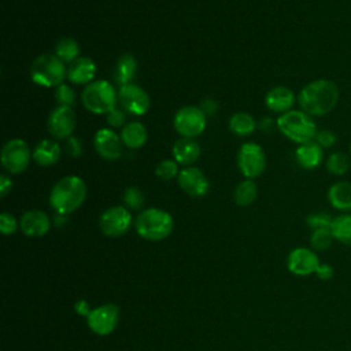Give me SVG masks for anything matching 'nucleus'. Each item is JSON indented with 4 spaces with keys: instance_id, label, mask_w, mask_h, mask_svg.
<instances>
[{
    "instance_id": "27",
    "label": "nucleus",
    "mask_w": 351,
    "mask_h": 351,
    "mask_svg": "<svg viewBox=\"0 0 351 351\" xmlns=\"http://www.w3.org/2000/svg\"><path fill=\"white\" fill-rule=\"evenodd\" d=\"M256 128V122L248 112H236L229 119V129L237 136H250Z\"/></svg>"
},
{
    "instance_id": "18",
    "label": "nucleus",
    "mask_w": 351,
    "mask_h": 351,
    "mask_svg": "<svg viewBox=\"0 0 351 351\" xmlns=\"http://www.w3.org/2000/svg\"><path fill=\"white\" fill-rule=\"evenodd\" d=\"M295 101H298V96H295L293 90L287 86H274L265 96L266 107L278 114L292 110Z\"/></svg>"
},
{
    "instance_id": "6",
    "label": "nucleus",
    "mask_w": 351,
    "mask_h": 351,
    "mask_svg": "<svg viewBox=\"0 0 351 351\" xmlns=\"http://www.w3.org/2000/svg\"><path fill=\"white\" fill-rule=\"evenodd\" d=\"M81 101L88 111L107 115L117 108L118 92L107 80H95L84 88Z\"/></svg>"
},
{
    "instance_id": "42",
    "label": "nucleus",
    "mask_w": 351,
    "mask_h": 351,
    "mask_svg": "<svg viewBox=\"0 0 351 351\" xmlns=\"http://www.w3.org/2000/svg\"><path fill=\"white\" fill-rule=\"evenodd\" d=\"M12 188V181L8 176L1 174L0 176V196H5L8 193V191Z\"/></svg>"
},
{
    "instance_id": "22",
    "label": "nucleus",
    "mask_w": 351,
    "mask_h": 351,
    "mask_svg": "<svg viewBox=\"0 0 351 351\" xmlns=\"http://www.w3.org/2000/svg\"><path fill=\"white\" fill-rule=\"evenodd\" d=\"M328 200L330 206L339 211H351V182L350 181H336L328 189Z\"/></svg>"
},
{
    "instance_id": "12",
    "label": "nucleus",
    "mask_w": 351,
    "mask_h": 351,
    "mask_svg": "<svg viewBox=\"0 0 351 351\" xmlns=\"http://www.w3.org/2000/svg\"><path fill=\"white\" fill-rule=\"evenodd\" d=\"M77 125V118L73 107L58 106L48 117V132L58 140L71 137Z\"/></svg>"
},
{
    "instance_id": "3",
    "label": "nucleus",
    "mask_w": 351,
    "mask_h": 351,
    "mask_svg": "<svg viewBox=\"0 0 351 351\" xmlns=\"http://www.w3.org/2000/svg\"><path fill=\"white\" fill-rule=\"evenodd\" d=\"M277 129L291 141L303 144L315 138L317 123L311 115L303 110H289L276 121Z\"/></svg>"
},
{
    "instance_id": "44",
    "label": "nucleus",
    "mask_w": 351,
    "mask_h": 351,
    "mask_svg": "<svg viewBox=\"0 0 351 351\" xmlns=\"http://www.w3.org/2000/svg\"><path fill=\"white\" fill-rule=\"evenodd\" d=\"M53 221H55L56 225L60 226L62 223L66 222V214H59V213H56V215L53 217Z\"/></svg>"
},
{
    "instance_id": "24",
    "label": "nucleus",
    "mask_w": 351,
    "mask_h": 351,
    "mask_svg": "<svg viewBox=\"0 0 351 351\" xmlns=\"http://www.w3.org/2000/svg\"><path fill=\"white\" fill-rule=\"evenodd\" d=\"M148 138V132L145 126L138 121H132L125 123L121 129V140L123 145L130 149L141 148Z\"/></svg>"
},
{
    "instance_id": "32",
    "label": "nucleus",
    "mask_w": 351,
    "mask_h": 351,
    "mask_svg": "<svg viewBox=\"0 0 351 351\" xmlns=\"http://www.w3.org/2000/svg\"><path fill=\"white\" fill-rule=\"evenodd\" d=\"M178 163L173 159H163L159 162V165L155 169V174L163 180V181H170L176 177H178Z\"/></svg>"
},
{
    "instance_id": "23",
    "label": "nucleus",
    "mask_w": 351,
    "mask_h": 351,
    "mask_svg": "<svg viewBox=\"0 0 351 351\" xmlns=\"http://www.w3.org/2000/svg\"><path fill=\"white\" fill-rule=\"evenodd\" d=\"M60 145L52 138H44L34 147L33 160L40 166H52L60 159Z\"/></svg>"
},
{
    "instance_id": "26",
    "label": "nucleus",
    "mask_w": 351,
    "mask_h": 351,
    "mask_svg": "<svg viewBox=\"0 0 351 351\" xmlns=\"http://www.w3.org/2000/svg\"><path fill=\"white\" fill-rule=\"evenodd\" d=\"M330 232L335 240L340 241L341 244L351 245V214L344 213L333 218Z\"/></svg>"
},
{
    "instance_id": "45",
    "label": "nucleus",
    "mask_w": 351,
    "mask_h": 351,
    "mask_svg": "<svg viewBox=\"0 0 351 351\" xmlns=\"http://www.w3.org/2000/svg\"><path fill=\"white\" fill-rule=\"evenodd\" d=\"M348 155H350V158H351V143H350V147H348Z\"/></svg>"
},
{
    "instance_id": "43",
    "label": "nucleus",
    "mask_w": 351,
    "mask_h": 351,
    "mask_svg": "<svg viewBox=\"0 0 351 351\" xmlns=\"http://www.w3.org/2000/svg\"><path fill=\"white\" fill-rule=\"evenodd\" d=\"M75 311L78 313V314H81V315H89V313H90V310H89V304L85 302V300H80V302H77L75 303Z\"/></svg>"
},
{
    "instance_id": "35",
    "label": "nucleus",
    "mask_w": 351,
    "mask_h": 351,
    "mask_svg": "<svg viewBox=\"0 0 351 351\" xmlns=\"http://www.w3.org/2000/svg\"><path fill=\"white\" fill-rule=\"evenodd\" d=\"M307 225L314 230V229H330L332 222H333V217H330L328 213H311L307 218H306Z\"/></svg>"
},
{
    "instance_id": "7",
    "label": "nucleus",
    "mask_w": 351,
    "mask_h": 351,
    "mask_svg": "<svg viewBox=\"0 0 351 351\" xmlns=\"http://www.w3.org/2000/svg\"><path fill=\"white\" fill-rule=\"evenodd\" d=\"M32 156L33 155L26 141L22 138H12L3 145L0 162L8 173L21 174L29 167Z\"/></svg>"
},
{
    "instance_id": "15",
    "label": "nucleus",
    "mask_w": 351,
    "mask_h": 351,
    "mask_svg": "<svg viewBox=\"0 0 351 351\" xmlns=\"http://www.w3.org/2000/svg\"><path fill=\"white\" fill-rule=\"evenodd\" d=\"M122 140L114 130L108 128L99 129L93 137L96 152L106 160H117L122 155Z\"/></svg>"
},
{
    "instance_id": "14",
    "label": "nucleus",
    "mask_w": 351,
    "mask_h": 351,
    "mask_svg": "<svg viewBox=\"0 0 351 351\" xmlns=\"http://www.w3.org/2000/svg\"><path fill=\"white\" fill-rule=\"evenodd\" d=\"M180 188L192 197H202L208 192L210 182L206 174L197 167H185L177 177Z\"/></svg>"
},
{
    "instance_id": "9",
    "label": "nucleus",
    "mask_w": 351,
    "mask_h": 351,
    "mask_svg": "<svg viewBox=\"0 0 351 351\" xmlns=\"http://www.w3.org/2000/svg\"><path fill=\"white\" fill-rule=\"evenodd\" d=\"M237 166L245 178L254 180L262 176L266 169V155L263 148L252 141L241 144L237 152Z\"/></svg>"
},
{
    "instance_id": "5",
    "label": "nucleus",
    "mask_w": 351,
    "mask_h": 351,
    "mask_svg": "<svg viewBox=\"0 0 351 351\" xmlns=\"http://www.w3.org/2000/svg\"><path fill=\"white\" fill-rule=\"evenodd\" d=\"M67 77L66 63L55 53L37 56L30 66V78L34 84L45 88H58Z\"/></svg>"
},
{
    "instance_id": "28",
    "label": "nucleus",
    "mask_w": 351,
    "mask_h": 351,
    "mask_svg": "<svg viewBox=\"0 0 351 351\" xmlns=\"http://www.w3.org/2000/svg\"><path fill=\"white\" fill-rule=\"evenodd\" d=\"M256 196H258V186L250 178H245L244 181L237 184L234 189V202L237 206H241V207L252 204L256 200Z\"/></svg>"
},
{
    "instance_id": "29",
    "label": "nucleus",
    "mask_w": 351,
    "mask_h": 351,
    "mask_svg": "<svg viewBox=\"0 0 351 351\" xmlns=\"http://www.w3.org/2000/svg\"><path fill=\"white\" fill-rule=\"evenodd\" d=\"M350 166H351L350 155L341 151L332 152L325 160V167L328 173L332 176H344L350 170Z\"/></svg>"
},
{
    "instance_id": "25",
    "label": "nucleus",
    "mask_w": 351,
    "mask_h": 351,
    "mask_svg": "<svg viewBox=\"0 0 351 351\" xmlns=\"http://www.w3.org/2000/svg\"><path fill=\"white\" fill-rule=\"evenodd\" d=\"M137 71V60L132 53H123L118 58L115 70H114V80L121 85L130 84Z\"/></svg>"
},
{
    "instance_id": "38",
    "label": "nucleus",
    "mask_w": 351,
    "mask_h": 351,
    "mask_svg": "<svg viewBox=\"0 0 351 351\" xmlns=\"http://www.w3.org/2000/svg\"><path fill=\"white\" fill-rule=\"evenodd\" d=\"M106 119H107V123L112 128H121V126H125V121H126V115L123 111L115 108L112 110L111 112H108L106 115Z\"/></svg>"
},
{
    "instance_id": "10",
    "label": "nucleus",
    "mask_w": 351,
    "mask_h": 351,
    "mask_svg": "<svg viewBox=\"0 0 351 351\" xmlns=\"http://www.w3.org/2000/svg\"><path fill=\"white\" fill-rule=\"evenodd\" d=\"M99 226L106 236H122L132 226V214L123 206H112L100 215Z\"/></svg>"
},
{
    "instance_id": "21",
    "label": "nucleus",
    "mask_w": 351,
    "mask_h": 351,
    "mask_svg": "<svg viewBox=\"0 0 351 351\" xmlns=\"http://www.w3.org/2000/svg\"><path fill=\"white\" fill-rule=\"evenodd\" d=\"M173 158L177 163L188 166L197 160L200 156V145L195 138L189 137H180L171 149Z\"/></svg>"
},
{
    "instance_id": "11",
    "label": "nucleus",
    "mask_w": 351,
    "mask_h": 351,
    "mask_svg": "<svg viewBox=\"0 0 351 351\" xmlns=\"http://www.w3.org/2000/svg\"><path fill=\"white\" fill-rule=\"evenodd\" d=\"M118 100L122 108L133 115H144L151 106V99L148 93L138 85L130 82L119 86Z\"/></svg>"
},
{
    "instance_id": "34",
    "label": "nucleus",
    "mask_w": 351,
    "mask_h": 351,
    "mask_svg": "<svg viewBox=\"0 0 351 351\" xmlns=\"http://www.w3.org/2000/svg\"><path fill=\"white\" fill-rule=\"evenodd\" d=\"M123 202L128 208L140 210L144 204V193L137 186H129L123 193Z\"/></svg>"
},
{
    "instance_id": "13",
    "label": "nucleus",
    "mask_w": 351,
    "mask_h": 351,
    "mask_svg": "<svg viewBox=\"0 0 351 351\" xmlns=\"http://www.w3.org/2000/svg\"><path fill=\"white\" fill-rule=\"evenodd\" d=\"M119 321V308L115 304H103L92 310L88 315V326L96 335L111 333Z\"/></svg>"
},
{
    "instance_id": "2",
    "label": "nucleus",
    "mask_w": 351,
    "mask_h": 351,
    "mask_svg": "<svg viewBox=\"0 0 351 351\" xmlns=\"http://www.w3.org/2000/svg\"><path fill=\"white\" fill-rule=\"evenodd\" d=\"M86 199V184L78 176H66L52 188L49 195L51 207L59 214L75 211Z\"/></svg>"
},
{
    "instance_id": "19",
    "label": "nucleus",
    "mask_w": 351,
    "mask_h": 351,
    "mask_svg": "<svg viewBox=\"0 0 351 351\" xmlns=\"http://www.w3.org/2000/svg\"><path fill=\"white\" fill-rule=\"evenodd\" d=\"M96 64L90 58L80 56L67 67V80L75 85H88L95 81Z\"/></svg>"
},
{
    "instance_id": "41",
    "label": "nucleus",
    "mask_w": 351,
    "mask_h": 351,
    "mask_svg": "<svg viewBox=\"0 0 351 351\" xmlns=\"http://www.w3.org/2000/svg\"><path fill=\"white\" fill-rule=\"evenodd\" d=\"M317 276L321 278V280H329L332 276H333V267L324 263V265H319L318 269H317Z\"/></svg>"
},
{
    "instance_id": "20",
    "label": "nucleus",
    "mask_w": 351,
    "mask_h": 351,
    "mask_svg": "<svg viewBox=\"0 0 351 351\" xmlns=\"http://www.w3.org/2000/svg\"><path fill=\"white\" fill-rule=\"evenodd\" d=\"M295 158L300 167L306 170H313L322 163L324 148L315 140H311V141L299 144V147L295 151Z\"/></svg>"
},
{
    "instance_id": "1",
    "label": "nucleus",
    "mask_w": 351,
    "mask_h": 351,
    "mask_svg": "<svg viewBox=\"0 0 351 351\" xmlns=\"http://www.w3.org/2000/svg\"><path fill=\"white\" fill-rule=\"evenodd\" d=\"M339 97V86L332 80L318 78L300 89L298 104L300 110L311 117H324L336 107Z\"/></svg>"
},
{
    "instance_id": "4",
    "label": "nucleus",
    "mask_w": 351,
    "mask_h": 351,
    "mask_svg": "<svg viewBox=\"0 0 351 351\" xmlns=\"http://www.w3.org/2000/svg\"><path fill=\"white\" fill-rule=\"evenodd\" d=\"M136 232L145 240L159 241L166 239L173 232L171 215L160 208H145L143 210L134 222Z\"/></svg>"
},
{
    "instance_id": "33",
    "label": "nucleus",
    "mask_w": 351,
    "mask_h": 351,
    "mask_svg": "<svg viewBox=\"0 0 351 351\" xmlns=\"http://www.w3.org/2000/svg\"><path fill=\"white\" fill-rule=\"evenodd\" d=\"M55 100L58 101L59 106H64V107H73L74 101H75V92L74 89L67 85V84H62L55 89L53 93Z\"/></svg>"
},
{
    "instance_id": "17",
    "label": "nucleus",
    "mask_w": 351,
    "mask_h": 351,
    "mask_svg": "<svg viewBox=\"0 0 351 351\" xmlns=\"http://www.w3.org/2000/svg\"><path fill=\"white\" fill-rule=\"evenodd\" d=\"M51 226L48 215L41 210H29L26 211L19 221L21 230L29 237L44 236Z\"/></svg>"
},
{
    "instance_id": "31",
    "label": "nucleus",
    "mask_w": 351,
    "mask_h": 351,
    "mask_svg": "<svg viewBox=\"0 0 351 351\" xmlns=\"http://www.w3.org/2000/svg\"><path fill=\"white\" fill-rule=\"evenodd\" d=\"M333 239L330 229H314L310 236V244L317 251H325L332 245Z\"/></svg>"
},
{
    "instance_id": "30",
    "label": "nucleus",
    "mask_w": 351,
    "mask_h": 351,
    "mask_svg": "<svg viewBox=\"0 0 351 351\" xmlns=\"http://www.w3.org/2000/svg\"><path fill=\"white\" fill-rule=\"evenodd\" d=\"M80 53V45L73 37H62L55 44V55L64 63L74 62Z\"/></svg>"
},
{
    "instance_id": "8",
    "label": "nucleus",
    "mask_w": 351,
    "mask_h": 351,
    "mask_svg": "<svg viewBox=\"0 0 351 351\" xmlns=\"http://www.w3.org/2000/svg\"><path fill=\"white\" fill-rule=\"evenodd\" d=\"M207 117L196 106H184L176 114L173 119V125L176 132L181 137H197L206 129Z\"/></svg>"
},
{
    "instance_id": "39",
    "label": "nucleus",
    "mask_w": 351,
    "mask_h": 351,
    "mask_svg": "<svg viewBox=\"0 0 351 351\" xmlns=\"http://www.w3.org/2000/svg\"><path fill=\"white\" fill-rule=\"evenodd\" d=\"M66 149L71 156H80L82 152V143L77 137H69L66 141Z\"/></svg>"
},
{
    "instance_id": "40",
    "label": "nucleus",
    "mask_w": 351,
    "mask_h": 351,
    "mask_svg": "<svg viewBox=\"0 0 351 351\" xmlns=\"http://www.w3.org/2000/svg\"><path fill=\"white\" fill-rule=\"evenodd\" d=\"M217 108H218V104H217V101L213 100V99H206V100H203V101H202V106H200V110L206 114V117L214 115L215 111H217Z\"/></svg>"
},
{
    "instance_id": "16",
    "label": "nucleus",
    "mask_w": 351,
    "mask_h": 351,
    "mask_svg": "<svg viewBox=\"0 0 351 351\" xmlns=\"http://www.w3.org/2000/svg\"><path fill=\"white\" fill-rule=\"evenodd\" d=\"M318 256L308 248H295L289 252L287 259V266L291 273L296 276H308L317 271L319 266Z\"/></svg>"
},
{
    "instance_id": "36",
    "label": "nucleus",
    "mask_w": 351,
    "mask_h": 351,
    "mask_svg": "<svg viewBox=\"0 0 351 351\" xmlns=\"http://www.w3.org/2000/svg\"><path fill=\"white\" fill-rule=\"evenodd\" d=\"M324 149L326 148H332L336 141H337V136L335 132L329 130V129H324V130H318L317 134H315V138H314Z\"/></svg>"
},
{
    "instance_id": "37",
    "label": "nucleus",
    "mask_w": 351,
    "mask_h": 351,
    "mask_svg": "<svg viewBox=\"0 0 351 351\" xmlns=\"http://www.w3.org/2000/svg\"><path fill=\"white\" fill-rule=\"evenodd\" d=\"M18 229V222L15 217L10 213L0 214V232L3 234H12Z\"/></svg>"
}]
</instances>
